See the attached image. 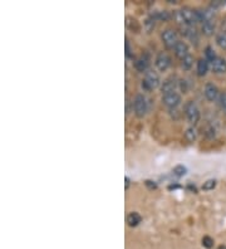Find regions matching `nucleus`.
I'll use <instances>...</instances> for the list:
<instances>
[{"instance_id":"obj_1","label":"nucleus","mask_w":226,"mask_h":249,"mask_svg":"<svg viewBox=\"0 0 226 249\" xmlns=\"http://www.w3.org/2000/svg\"><path fill=\"white\" fill-rule=\"evenodd\" d=\"M160 77L154 71H147L145 74V78L142 81V87L146 91H152V89H157L160 86Z\"/></svg>"},{"instance_id":"obj_2","label":"nucleus","mask_w":226,"mask_h":249,"mask_svg":"<svg viewBox=\"0 0 226 249\" xmlns=\"http://www.w3.org/2000/svg\"><path fill=\"white\" fill-rule=\"evenodd\" d=\"M147 100L143 94H137L133 100V109H135V115L137 117H143L147 112Z\"/></svg>"},{"instance_id":"obj_3","label":"nucleus","mask_w":226,"mask_h":249,"mask_svg":"<svg viewBox=\"0 0 226 249\" xmlns=\"http://www.w3.org/2000/svg\"><path fill=\"white\" fill-rule=\"evenodd\" d=\"M185 115L191 124H196L200 120V111L192 101L185 105Z\"/></svg>"},{"instance_id":"obj_4","label":"nucleus","mask_w":226,"mask_h":249,"mask_svg":"<svg viewBox=\"0 0 226 249\" xmlns=\"http://www.w3.org/2000/svg\"><path fill=\"white\" fill-rule=\"evenodd\" d=\"M162 40L163 44H165L167 48H175V46L177 44L178 38L177 33H176L175 29H171V28H167L162 32Z\"/></svg>"},{"instance_id":"obj_5","label":"nucleus","mask_w":226,"mask_h":249,"mask_svg":"<svg viewBox=\"0 0 226 249\" xmlns=\"http://www.w3.org/2000/svg\"><path fill=\"white\" fill-rule=\"evenodd\" d=\"M162 102L166 107H169L171 109H175L176 107L180 105L181 102V96L177 92H170L162 96Z\"/></svg>"},{"instance_id":"obj_6","label":"nucleus","mask_w":226,"mask_h":249,"mask_svg":"<svg viewBox=\"0 0 226 249\" xmlns=\"http://www.w3.org/2000/svg\"><path fill=\"white\" fill-rule=\"evenodd\" d=\"M155 64H156L157 70L161 71V72H165L171 66V58H170V55L166 52H160L157 54Z\"/></svg>"},{"instance_id":"obj_7","label":"nucleus","mask_w":226,"mask_h":249,"mask_svg":"<svg viewBox=\"0 0 226 249\" xmlns=\"http://www.w3.org/2000/svg\"><path fill=\"white\" fill-rule=\"evenodd\" d=\"M176 87H177V79H176V77L171 76L163 81L162 86H161V91H162L163 94L170 93V92H176Z\"/></svg>"},{"instance_id":"obj_8","label":"nucleus","mask_w":226,"mask_h":249,"mask_svg":"<svg viewBox=\"0 0 226 249\" xmlns=\"http://www.w3.org/2000/svg\"><path fill=\"white\" fill-rule=\"evenodd\" d=\"M204 94H205L206 100L210 101V102H214L215 100L219 96V89H217L216 86L214 83H206L205 89H204Z\"/></svg>"},{"instance_id":"obj_9","label":"nucleus","mask_w":226,"mask_h":249,"mask_svg":"<svg viewBox=\"0 0 226 249\" xmlns=\"http://www.w3.org/2000/svg\"><path fill=\"white\" fill-rule=\"evenodd\" d=\"M135 67L139 72H147L148 67H150V58L147 54H142L139 59H136Z\"/></svg>"},{"instance_id":"obj_10","label":"nucleus","mask_w":226,"mask_h":249,"mask_svg":"<svg viewBox=\"0 0 226 249\" xmlns=\"http://www.w3.org/2000/svg\"><path fill=\"white\" fill-rule=\"evenodd\" d=\"M174 51H175L176 57L180 58L181 61H182L184 58H186L187 55L190 54V53H189V47H187L186 43L182 42V40H178L177 44H176L175 48H174Z\"/></svg>"},{"instance_id":"obj_11","label":"nucleus","mask_w":226,"mask_h":249,"mask_svg":"<svg viewBox=\"0 0 226 249\" xmlns=\"http://www.w3.org/2000/svg\"><path fill=\"white\" fill-rule=\"evenodd\" d=\"M202 33L205 34V36H210L214 34L215 32V19L214 18H208L205 20L202 21Z\"/></svg>"},{"instance_id":"obj_12","label":"nucleus","mask_w":226,"mask_h":249,"mask_svg":"<svg viewBox=\"0 0 226 249\" xmlns=\"http://www.w3.org/2000/svg\"><path fill=\"white\" fill-rule=\"evenodd\" d=\"M211 66H212V71H214L215 73H217V74H224V73H226V61L224 58L217 57L216 59L211 63Z\"/></svg>"},{"instance_id":"obj_13","label":"nucleus","mask_w":226,"mask_h":249,"mask_svg":"<svg viewBox=\"0 0 226 249\" xmlns=\"http://www.w3.org/2000/svg\"><path fill=\"white\" fill-rule=\"evenodd\" d=\"M184 34L191 40V42L197 44V42H199V34H197L196 28H193L192 25H186V27H185Z\"/></svg>"},{"instance_id":"obj_14","label":"nucleus","mask_w":226,"mask_h":249,"mask_svg":"<svg viewBox=\"0 0 226 249\" xmlns=\"http://www.w3.org/2000/svg\"><path fill=\"white\" fill-rule=\"evenodd\" d=\"M209 72V61L205 58H201L197 62V74L200 77H204Z\"/></svg>"},{"instance_id":"obj_15","label":"nucleus","mask_w":226,"mask_h":249,"mask_svg":"<svg viewBox=\"0 0 226 249\" xmlns=\"http://www.w3.org/2000/svg\"><path fill=\"white\" fill-rule=\"evenodd\" d=\"M141 222H142L141 215H139V213H136V212L130 213L128 215H127V224L130 225V227H132V228L133 227H137Z\"/></svg>"},{"instance_id":"obj_16","label":"nucleus","mask_w":226,"mask_h":249,"mask_svg":"<svg viewBox=\"0 0 226 249\" xmlns=\"http://www.w3.org/2000/svg\"><path fill=\"white\" fill-rule=\"evenodd\" d=\"M151 17L155 19V20H169L170 18H171V16H170V13L167 12V10H158V12H155L151 14Z\"/></svg>"},{"instance_id":"obj_17","label":"nucleus","mask_w":226,"mask_h":249,"mask_svg":"<svg viewBox=\"0 0 226 249\" xmlns=\"http://www.w3.org/2000/svg\"><path fill=\"white\" fill-rule=\"evenodd\" d=\"M197 137V131H196L195 127H189L185 132V139H186L189 142H193Z\"/></svg>"},{"instance_id":"obj_18","label":"nucleus","mask_w":226,"mask_h":249,"mask_svg":"<svg viewBox=\"0 0 226 249\" xmlns=\"http://www.w3.org/2000/svg\"><path fill=\"white\" fill-rule=\"evenodd\" d=\"M216 43L217 46L220 47L221 49L226 51V32H220V33L216 36Z\"/></svg>"},{"instance_id":"obj_19","label":"nucleus","mask_w":226,"mask_h":249,"mask_svg":"<svg viewBox=\"0 0 226 249\" xmlns=\"http://www.w3.org/2000/svg\"><path fill=\"white\" fill-rule=\"evenodd\" d=\"M216 185H217L216 180L209 179L202 184V190H206V192H209V190H214V189L216 188Z\"/></svg>"},{"instance_id":"obj_20","label":"nucleus","mask_w":226,"mask_h":249,"mask_svg":"<svg viewBox=\"0 0 226 249\" xmlns=\"http://www.w3.org/2000/svg\"><path fill=\"white\" fill-rule=\"evenodd\" d=\"M181 64H182V68H184V70L186 71L191 70V67H192V64H193V57L191 54H189L186 58L182 59Z\"/></svg>"},{"instance_id":"obj_21","label":"nucleus","mask_w":226,"mask_h":249,"mask_svg":"<svg viewBox=\"0 0 226 249\" xmlns=\"http://www.w3.org/2000/svg\"><path fill=\"white\" fill-rule=\"evenodd\" d=\"M217 58V55H216V53H215V51L212 48H211V47H206V49H205V59H208L209 62H211V63H212V62L215 61V59H216Z\"/></svg>"},{"instance_id":"obj_22","label":"nucleus","mask_w":226,"mask_h":249,"mask_svg":"<svg viewBox=\"0 0 226 249\" xmlns=\"http://www.w3.org/2000/svg\"><path fill=\"white\" fill-rule=\"evenodd\" d=\"M174 174H175L176 177H184V175H186L187 173V169L186 166H184V165H177V166L174 167Z\"/></svg>"},{"instance_id":"obj_23","label":"nucleus","mask_w":226,"mask_h":249,"mask_svg":"<svg viewBox=\"0 0 226 249\" xmlns=\"http://www.w3.org/2000/svg\"><path fill=\"white\" fill-rule=\"evenodd\" d=\"M202 246L208 249H211L214 247V239L211 237H209V235H206V237L202 238Z\"/></svg>"},{"instance_id":"obj_24","label":"nucleus","mask_w":226,"mask_h":249,"mask_svg":"<svg viewBox=\"0 0 226 249\" xmlns=\"http://www.w3.org/2000/svg\"><path fill=\"white\" fill-rule=\"evenodd\" d=\"M155 23H156V20H155L152 17H150V18H148L147 20L145 21V28H146V31H147L148 33H150V32L155 28Z\"/></svg>"},{"instance_id":"obj_25","label":"nucleus","mask_w":226,"mask_h":249,"mask_svg":"<svg viewBox=\"0 0 226 249\" xmlns=\"http://www.w3.org/2000/svg\"><path fill=\"white\" fill-rule=\"evenodd\" d=\"M226 4L225 0H215V1H212L211 3V8H221V6H224Z\"/></svg>"},{"instance_id":"obj_26","label":"nucleus","mask_w":226,"mask_h":249,"mask_svg":"<svg viewBox=\"0 0 226 249\" xmlns=\"http://www.w3.org/2000/svg\"><path fill=\"white\" fill-rule=\"evenodd\" d=\"M126 55L128 58L132 57V49H131L130 40H128V39H126Z\"/></svg>"},{"instance_id":"obj_27","label":"nucleus","mask_w":226,"mask_h":249,"mask_svg":"<svg viewBox=\"0 0 226 249\" xmlns=\"http://www.w3.org/2000/svg\"><path fill=\"white\" fill-rule=\"evenodd\" d=\"M220 105H221V108H223L224 113H225V115H226V93H224L223 96H221Z\"/></svg>"},{"instance_id":"obj_28","label":"nucleus","mask_w":226,"mask_h":249,"mask_svg":"<svg viewBox=\"0 0 226 249\" xmlns=\"http://www.w3.org/2000/svg\"><path fill=\"white\" fill-rule=\"evenodd\" d=\"M145 184L148 189H156L157 188V184L155 181H152V180H147Z\"/></svg>"},{"instance_id":"obj_29","label":"nucleus","mask_w":226,"mask_h":249,"mask_svg":"<svg viewBox=\"0 0 226 249\" xmlns=\"http://www.w3.org/2000/svg\"><path fill=\"white\" fill-rule=\"evenodd\" d=\"M130 182H131V180H130V178H124V186H126V189H128V186H130Z\"/></svg>"},{"instance_id":"obj_30","label":"nucleus","mask_w":226,"mask_h":249,"mask_svg":"<svg viewBox=\"0 0 226 249\" xmlns=\"http://www.w3.org/2000/svg\"><path fill=\"white\" fill-rule=\"evenodd\" d=\"M217 249H226V246H224V244H223V246H220Z\"/></svg>"}]
</instances>
